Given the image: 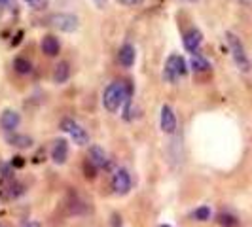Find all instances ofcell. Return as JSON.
I'll use <instances>...</instances> for the list:
<instances>
[{
  "label": "cell",
  "mask_w": 252,
  "mask_h": 227,
  "mask_svg": "<svg viewBox=\"0 0 252 227\" xmlns=\"http://www.w3.org/2000/svg\"><path fill=\"white\" fill-rule=\"evenodd\" d=\"M131 95H133L131 85H127L124 82H112L102 91V106L106 112L116 114L126 104L127 99H131Z\"/></svg>",
  "instance_id": "cell-1"
},
{
  "label": "cell",
  "mask_w": 252,
  "mask_h": 227,
  "mask_svg": "<svg viewBox=\"0 0 252 227\" xmlns=\"http://www.w3.org/2000/svg\"><path fill=\"white\" fill-rule=\"evenodd\" d=\"M226 40H227V46H229L231 59H233L235 66L239 68L241 72H251L252 63H251V59H249V55H247V50H245V46H243L241 38L237 36V34H233V32H229V30H227Z\"/></svg>",
  "instance_id": "cell-2"
},
{
  "label": "cell",
  "mask_w": 252,
  "mask_h": 227,
  "mask_svg": "<svg viewBox=\"0 0 252 227\" xmlns=\"http://www.w3.org/2000/svg\"><path fill=\"white\" fill-rule=\"evenodd\" d=\"M186 74H188V63H186V59L182 55H178V53L169 55V59L165 61V66H163L165 82L167 84H177L178 80L184 78Z\"/></svg>",
  "instance_id": "cell-3"
},
{
  "label": "cell",
  "mask_w": 252,
  "mask_h": 227,
  "mask_svg": "<svg viewBox=\"0 0 252 227\" xmlns=\"http://www.w3.org/2000/svg\"><path fill=\"white\" fill-rule=\"evenodd\" d=\"M61 129L74 140V144H78V146H88L89 144V133L72 117H64L61 121Z\"/></svg>",
  "instance_id": "cell-4"
},
{
  "label": "cell",
  "mask_w": 252,
  "mask_h": 227,
  "mask_svg": "<svg viewBox=\"0 0 252 227\" xmlns=\"http://www.w3.org/2000/svg\"><path fill=\"white\" fill-rule=\"evenodd\" d=\"M50 25L63 30V32H74L76 28L80 27V19L76 17L74 13H53L50 17Z\"/></svg>",
  "instance_id": "cell-5"
},
{
  "label": "cell",
  "mask_w": 252,
  "mask_h": 227,
  "mask_svg": "<svg viewBox=\"0 0 252 227\" xmlns=\"http://www.w3.org/2000/svg\"><path fill=\"white\" fill-rule=\"evenodd\" d=\"M131 186H133V182H131L129 170H127V169H118L112 176L114 193H118V195H127V193L131 191Z\"/></svg>",
  "instance_id": "cell-6"
},
{
  "label": "cell",
  "mask_w": 252,
  "mask_h": 227,
  "mask_svg": "<svg viewBox=\"0 0 252 227\" xmlns=\"http://www.w3.org/2000/svg\"><path fill=\"white\" fill-rule=\"evenodd\" d=\"M159 127H161V131H163L165 135H175V131H177V115H175V110L169 104L161 106Z\"/></svg>",
  "instance_id": "cell-7"
},
{
  "label": "cell",
  "mask_w": 252,
  "mask_h": 227,
  "mask_svg": "<svg viewBox=\"0 0 252 227\" xmlns=\"http://www.w3.org/2000/svg\"><path fill=\"white\" fill-rule=\"evenodd\" d=\"M21 123V115L17 110H12V108H6L4 112L0 114V127L10 135V133H15V129Z\"/></svg>",
  "instance_id": "cell-8"
},
{
  "label": "cell",
  "mask_w": 252,
  "mask_h": 227,
  "mask_svg": "<svg viewBox=\"0 0 252 227\" xmlns=\"http://www.w3.org/2000/svg\"><path fill=\"white\" fill-rule=\"evenodd\" d=\"M182 44H184V48L191 53H195V51L199 50V46L203 44V34L199 28H195V27H191L188 28L186 32H184V36H182Z\"/></svg>",
  "instance_id": "cell-9"
},
{
  "label": "cell",
  "mask_w": 252,
  "mask_h": 227,
  "mask_svg": "<svg viewBox=\"0 0 252 227\" xmlns=\"http://www.w3.org/2000/svg\"><path fill=\"white\" fill-rule=\"evenodd\" d=\"M68 159V142L64 139H59L51 146V161L55 165H64Z\"/></svg>",
  "instance_id": "cell-10"
},
{
  "label": "cell",
  "mask_w": 252,
  "mask_h": 227,
  "mask_svg": "<svg viewBox=\"0 0 252 227\" xmlns=\"http://www.w3.org/2000/svg\"><path fill=\"white\" fill-rule=\"evenodd\" d=\"M88 161L95 169H104L106 165H108V155H106V151L104 148L101 146H97V144H93L91 148H89V153H88Z\"/></svg>",
  "instance_id": "cell-11"
},
{
  "label": "cell",
  "mask_w": 252,
  "mask_h": 227,
  "mask_svg": "<svg viewBox=\"0 0 252 227\" xmlns=\"http://www.w3.org/2000/svg\"><path fill=\"white\" fill-rule=\"evenodd\" d=\"M118 61H120V64L124 68H131L135 64V61H137V50H135V46L124 44L120 48V51H118Z\"/></svg>",
  "instance_id": "cell-12"
},
{
  "label": "cell",
  "mask_w": 252,
  "mask_h": 227,
  "mask_svg": "<svg viewBox=\"0 0 252 227\" xmlns=\"http://www.w3.org/2000/svg\"><path fill=\"white\" fill-rule=\"evenodd\" d=\"M40 48H42V51L48 57H55L59 53V50H61V44H59V40L55 36H44L42 42H40Z\"/></svg>",
  "instance_id": "cell-13"
},
{
  "label": "cell",
  "mask_w": 252,
  "mask_h": 227,
  "mask_svg": "<svg viewBox=\"0 0 252 227\" xmlns=\"http://www.w3.org/2000/svg\"><path fill=\"white\" fill-rule=\"evenodd\" d=\"M8 144L13 146V148H19V150H25V148H31L32 146V139L27 137V135H19V133H10L8 137Z\"/></svg>",
  "instance_id": "cell-14"
},
{
  "label": "cell",
  "mask_w": 252,
  "mask_h": 227,
  "mask_svg": "<svg viewBox=\"0 0 252 227\" xmlns=\"http://www.w3.org/2000/svg\"><path fill=\"white\" fill-rule=\"evenodd\" d=\"M188 66L193 72H207V70H211V63H209L203 55H199V53H193V55H191Z\"/></svg>",
  "instance_id": "cell-15"
},
{
  "label": "cell",
  "mask_w": 252,
  "mask_h": 227,
  "mask_svg": "<svg viewBox=\"0 0 252 227\" xmlns=\"http://www.w3.org/2000/svg\"><path fill=\"white\" fill-rule=\"evenodd\" d=\"M68 78H70V64L66 61H61L53 70V82L55 84H64Z\"/></svg>",
  "instance_id": "cell-16"
},
{
  "label": "cell",
  "mask_w": 252,
  "mask_h": 227,
  "mask_svg": "<svg viewBox=\"0 0 252 227\" xmlns=\"http://www.w3.org/2000/svg\"><path fill=\"white\" fill-rule=\"evenodd\" d=\"M13 68H15V72H19V74H31L32 72V64L29 59L25 57H17L15 61H13Z\"/></svg>",
  "instance_id": "cell-17"
},
{
  "label": "cell",
  "mask_w": 252,
  "mask_h": 227,
  "mask_svg": "<svg viewBox=\"0 0 252 227\" xmlns=\"http://www.w3.org/2000/svg\"><path fill=\"white\" fill-rule=\"evenodd\" d=\"M211 214H213L211 208L203 204V206H199V208H195L191 216H193V220H197V222H207V220H211Z\"/></svg>",
  "instance_id": "cell-18"
},
{
  "label": "cell",
  "mask_w": 252,
  "mask_h": 227,
  "mask_svg": "<svg viewBox=\"0 0 252 227\" xmlns=\"http://www.w3.org/2000/svg\"><path fill=\"white\" fill-rule=\"evenodd\" d=\"M25 4H29L32 10H46L48 8V4H50V0H25Z\"/></svg>",
  "instance_id": "cell-19"
},
{
  "label": "cell",
  "mask_w": 252,
  "mask_h": 227,
  "mask_svg": "<svg viewBox=\"0 0 252 227\" xmlns=\"http://www.w3.org/2000/svg\"><path fill=\"white\" fill-rule=\"evenodd\" d=\"M218 222H220L222 226H226V227H235V226H237V220H235L233 216H229V214H220V216H218Z\"/></svg>",
  "instance_id": "cell-20"
},
{
  "label": "cell",
  "mask_w": 252,
  "mask_h": 227,
  "mask_svg": "<svg viewBox=\"0 0 252 227\" xmlns=\"http://www.w3.org/2000/svg\"><path fill=\"white\" fill-rule=\"evenodd\" d=\"M120 4H124V6H140L144 0H118Z\"/></svg>",
  "instance_id": "cell-21"
},
{
  "label": "cell",
  "mask_w": 252,
  "mask_h": 227,
  "mask_svg": "<svg viewBox=\"0 0 252 227\" xmlns=\"http://www.w3.org/2000/svg\"><path fill=\"white\" fill-rule=\"evenodd\" d=\"M23 227H40V222H27Z\"/></svg>",
  "instance_id": "cell-22"
},
{
  "label": "cell",
  "mask_w": 252,
  "mask_h": 227,
  "mask_svg": "<svg viewBox=\"0 0 252 227\" xmlns=\"http://www.w3.org/2000/svg\"><path fill=\"white\" fill-rule=\"evenodd\" d=\"M114 227H124V224H122L120 218H114Z\"/></svg>",
  "instance_id": "cell-23"
},
{
  "label": "cell",
  "mask_w": 252,
  "mask_h": 227,
  "mask_svg": "<svg viewBox=\"0 0 252 227\" xmlns=\"http://www.w3.org/2000/svg\"><path fill=\"white\" fill-rule=\"evenodd\" d=\"M239 4H243V6H252V0H237Z\"/></svg>",
  "instance_id": "cell-24"
},
{
  "label": "cell",
  "mask_w": 252,
  "mask_h": 227,
  "mask_svg": "<svg viewBox=\"0 0 252 227\" xmlns=\"http://www.w3.org/2000/svg\"><path fill=\"white\" fill-rule=\"evenodd\" d=\"M6 2H8V0H0V6H4V4H6Z\"/></svg>",
  "instance_id": "cell-25"
},
{
  "label": "cell",
  "mask_w": 252,
  "mask_h": 227,
  "mask_svg": "<svg viewBox=\"0 0 252 227\" xmlns=\"http://www.w3.org/2000/svg\"><path fill=\"white\" fill-rule=\"evenodd\" d=\"M159 227H173V226H159Z\"/></svg>",
  "instance_id": "cell-26"
},
{
  "label": "cell",
  "mask_w": 252,
  "mask_h": 227,
  "mask_svg": "<svg viewBox=\"0 0 252 227\" xmlns=\"http://www.w3.org/2000/svg\"><path fill=\"white\" fill-rule=\"evenodd\" d=\"M0 227H8V226H4V224H0Z\"/></svg>",
  "instance_id": "cell-27"
},
{
  "label": "cell",
  "mask_w": 252,
  "mask_h": 227,
  "mask_svg": "<svg viewBox=\"0 0 252 227\" xmlns=\"http://www.w3.org/2000/svg\"><path fill=\"white\" fill-rule=\"evenodd\" d=\"M188 2H197V0H188Z\"/></svg>",
  "instance_id": "cell-28"
}]
</instances>
